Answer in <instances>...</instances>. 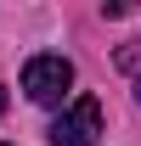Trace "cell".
Wrapping results in <instances>:
<instances>
[{"mask_svg": "<svg viewBox=\"0 0 141 146\" xmlns=\"http://www.w3.org/2000/svg\"><path fill=\"white\" fill-rule=\"evenodd\" d=\"M0 107H6V96H0Z\"/></svg>", "mask_w": 141, "mask_h": 146, "instance_id": "4", "label": "cell"}, {"mask_svg": "<svg viewBox=\"0 0 141 146\" xmlns=\"http://www.w3.org/2000/svg\"><path fill=\"white\" fill-rule=\"evenodd\" d=\"M136 96H141V79H136Z\"/></svg>", "mask_w": 141, "mask_h": 146, "instance_id": "3", "label": "cell"}, {"mask_svg": "<svg viewBox=\"0 0 141 146\" xmlns=\"http://www.w3.org/2000/svg\"><path fill=\"white\" fill-rule=\"evenodd\" d=\"M102 135V101L96 96H73V107L51 124V146H96Z\"/></svg>", "mask_w": 141, "mask_h": 146, "instance_id": "2", "label": "cell"}, {"mask_svg": "<svg viewBox=\"0 0 141 146\" xmlns=\"http://www.w3.org/2000/svg\"><path fill=\"white\" fill-rule=\"evenodd\" d=\"M0 146H6V141H0Z\"/></svg>", "mask_w": 141, "mask_h": 146, "instance_id": "5", "label": "cell"}, {"mask_svg": "<svg viewBox=\"0 0 141 146\" xmlns=\"http://www.w3.org/2000/svg\"><path fill=\"white\" fill-rule=\"evenodd\" d=\"M73 90V62L68 56H28L23 62V96L28 101H40V107H56L62 96Z\"/></svg>", "mask_w": 141, "mask_h": 146, "instance_id": "1", "label": "cell"}]
</instances>
